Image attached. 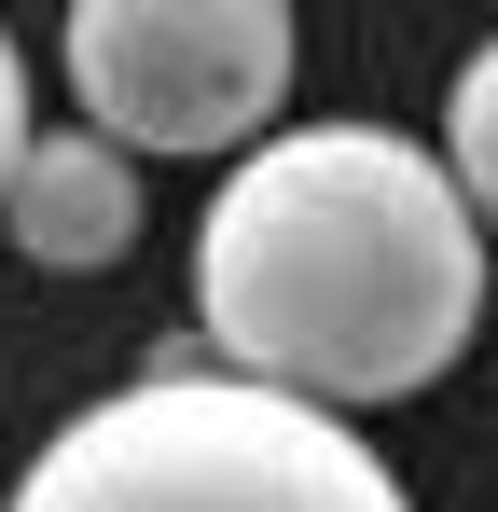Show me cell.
Segmentation results:
<instances>
[{
	"label": "cell",
	"mask_w": 498,
	"mask_h": 512,
	"mask_svg": "<svg viewBox=\"0 0 498 512\" xmlns=\"http://www.w3.org/2000/svg\"><path fill=\"white\" fill-rule=\"evenodd\" d=\"M194 319L222 374L360 429L457 374L485 319V222L402 125H277L194 222Z\"/></svg>",
	"instance_id": "cell-1"
},
{
	"label": "cell",
	"mask_w": 498,
	"mask_h": 512,
	"mask_svg": "<svg viewBox=\"0 0 498 512\" xmlns=\"http://www.w3.org/2000/svg\"><path fill=\"white\" fill-rule=\"evenodd\" d=\"M0 512H415L402 471L319 402H277L222 360H153L56 416Z\"/></svg>",
	"instance_id": "cell-2"
},
{
	"label": "cell",
	"mask_w": 498,
	"mask_h": 512,
	"mask_svg": "<svg viewBox=\"0 0 498 512\" xmlns=\"http://www.w3.org/2000/svg\"><path fill=\"white\" fill-rule=\"evenodd\" d=\"M83 125L153 167V153H263L291 97V0H70L56 28Z\"/></svg>",
	"instance_id": "cell-3"
},
{
	"label": "cell",
	"mask_w": 498,
	"mask_h": 512,
	"mask_svg": "<svg viewBox=\"0 0 498 512\" xmlns=\"http://www.w3.org/2000/svg\"><path fill=\"white\" fill-rule=\"evenodd\" d=\"M139 208H153V180L125 167L97 125H42L28 167L0 180V236L42 263V277H97V263H125V250H139Z\"/></svg>",
	"instance_id": "cell-4"
},
{
	"label": "cell",
	"mask_w": 498,
	"mask_h": 512,
	"mask_svg": "<svg viewBox=\"0 0 498 512\" xmlns=\"http://www.w3.org/2000/svg\"><path fill=\"white\" fill-rule=\"evenodd\" d=\"M443 180H457V208L498 236V42H471V70L443 97Z\"/></svg>",
	"instance_id": "cell-5"
},
{
	"label": "cell",
	"mask_w": 498,
	"mask_h": 512,
	"mask_svg": "<svg viewBox=\"0 0 498 512\" xmlns=\"http://www.w3.org/2000/svg\"><path fill=\"white\" fill-rule=\"evenodd\" d=\"M28 139H42V111H28V56H14V28H0V180L28 167Z\"/></svg>",
	"instance_id": "cell-6"
}]
</instances>
